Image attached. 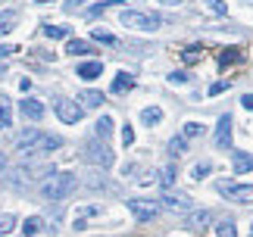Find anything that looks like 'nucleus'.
<instances>
[{"instance_id":"31","label":"nucleus","mask_w":253,"mask_h":237,"mask_svg":"<svg viewBox=\"0 0 253 237\" xmlns=\"http://www.w3.org/2000/svg\"><path fill=\"white\" fill-rule=\"evenodd\" d=\"M184 137H200L203 134V125L200 122H184V131H181Z\"/></svg>"},{"instance_id":"5","label":"nucleus","mask_w":253,"mask_h":237,"mask_svg":"<svg viewBox=\"0 0 253 237\" xmlns=\"http://www.w3.org/2000/svg\"><path fill=\"white\" fill-rule=\"evenodd\" d=\"M216 191L225 197V200L231 203H253V184H231V181H219L216 184Z\"/></svg>"},{"instance_id":"14","label":"nucleus","mask_w":253,"mask_h":237,"mask_svg":"<svg viewBox=\"0 0 253 237\" xmlns=\"http://www.w3.org/2000/svg\"><path fill=\"white\" fill-rule=\"evenodd\" d=\"M103 72V63H97V59H91V63H82L79 66V75L84 78V81H94V78H100Z\"/></svg>"},{"instance_id":"32","label":"nucleus","mask_w":253,"mask_h":237,"mask_svg":"<svg viewBox=\"0 0 253 237\" xmlns=\"http://www.w3.org/2000/svg\"><path fill=\"white\" fill-rule=\"evenodd\" d=\"M200 53H203V47H188V50H181V59L184 63H197Z\"/></svg>"},{"instance_id":"29","label":"nucleus","mask_w":253,"mask_h":237,"mask_svg":"<svg viewBox=\"0 0 253 237\" xmlns=\"http://www.w3.org/2000/svg\"><path fill=\"white\" fill-rule=\"evenodd\" d=\"M91 38L94 41H100V44H116V35H110V32H103V28H91Z\"/></svg>"},{"instance_id":"28","label":"nucleus","mask_w":253,"mask_h":237,"mask_svg":"<svg viewBox=\"0 0 253 237\" xmlns=\"http://www.w3.org/2000/svg\"><path fill=\"white\" fill-rule=\"evenodd\" d=\"M16 228V215L13 212H0V234H9Z\"/></svg>"},{"instance_id":"22","label":"nucleus","mask_w":253,"mask_h":237,"mask_svg":"<svg viewBox=\"0 0 253 237\" xmlns=\"http://www.w3.org/2000/svg\"><path fill=\"white\" fill-rule=\"evenodd\" d=\"M97 212H100V206H87V209H82V215L75 219L72 228H75V231H84V228H87V219H94Z\"/></svg>"},{"instance_id":"2","label":"nucleus","mask_w":253,"mask_h":237,"mask_svg":"<svg viewBox=\"0 0 253 237\" xmlns=\"http://www.w3.org/2000/svg\"><path fill=\"white\" fill-rule=\"evenodd\" d=\"M75 187H79V178L72 172H50L47 178H41L38 191H41L44 200H66Z\"/></svg>"},{"instance_id":"1","label":"nucleus","mask_w":253,"mask_h":237,"mask_svg":"<svg viewBox=\"0 0 253 237\" xmlns=\"http://www.w3.org/2000/svg\"><path fill=\"white\" fill-rule=\"evenodd\" d=\"M13 144H16V150H22V153H50V150H60L63 147L60 137L44 134L41 128H25L22 134L13 137Z\"/></svg>"},{"instance_id":"35","label":"nucleus","mask_w":253,"mask_h":237,"mask_svg":"<svg viewBox=\"0 0 253 237\" xmlns=\"http://www.w3.org/2000/svg\"><path fill=\"white\" fill-rule=\"evenodd\" d=\"M231 87V81H216V84H210V97H216V94H222V91H228Z\"/></svg>"},{"instance_id":"23","label":"nucleus","mask_w":253,"mask_h":237,"mask_svg":"<svg viewBox=\"0 0 253 237\" xmlns=\"http://www.w3.org/2000/svg\"><path fill=\"white\" fill-rule=\"evenodd\" d=\"M47 38H56V41H66L69 38V25H44Z\"/></svg>"},{"instance_id":"16","label":"nucleus","mask_w":253,"mask_h":237,"mask_svg":"<svg viewBox=\"0 0 253 237\" xmlns=\"http://www.w3.org/2000/svg\"><path fill=\"white\" fill-rule=\"evenodd\" d=\"M66 53H69V56H82V53H94V47L84 44V41H79V38H69V44H66Z\"/></svg>"},{"instance_id":"38","label":"nucleus","mask_w":253,"mask_h":237,"mask_svg":"<svg viewBox=\"0 0 253 237\" xmlns=\"http://www.w3.org/2000/svg\"><path fill=\"white\" fill-rule=\"evenodd\" d=\"M241 103H244V110H253V94H244V97H241Z\"/></svg>"},{"instance_id":"25","label":"nucleus","mask_w":253,"mask_h":237,"mask_svg":"<svg viewBox=\"0 0 253 237\" xmlns=\"http://www.w3.org/2000/svg\"><path fill=\"white\" fill-rule=\"evenodd\" d=\"M203 6H207V13H212V16H225L228 13L225 0H203Z\"/></svg>"},{"instance_id":"6","label":"nucleus","mask_w":253,"mask_h":237,"mask_svg":"<svg viewBox=\"0 0 253 237\" xmlns=\"http://www.w3.org/2000/svg\"><path fill=\"white\" fill-rule=\"evenodd\" d=\"M53 113H56V118H60V122H66V125H75L82 118V113H84V106L79 103V100H56L53 103Z\"/></svg>"},{"instance_id":"41","label":"nucleus","mask_w":253,"mask_h":237,"mask_svg":"<svg viewBox=\"0 0 253 237\" xmlns=\"http://www.w3.org/2000/svg\"><path fill=\"white\" fill-rule=\"evenodd\" d=\"M35 3H50V0H35Z\"/></svg>"},{"instance_id":"11","label":"nucleus","mask_w":253,"mask_h":237,"mask_svg":"<svg viewBox=\"0 0 253 237\" xmlns=\"http://www.w3.org/2000/svg\"><path fill=\"white\" fill-rule=\"evenodd\" d=\"M231 165H235V175H247V172H253V153L235 150V156H231Z\"/></svg>"},{"instance_id":"13","label":"nucleus","mask_w":253,"mask_h":237,"mask_svg":"<svg viewBox=\"0 0 253 237\" xmlns=\"http://www.w3.org/2000/svg\"><path fill=\"white\" fill-rule=\"evenodd\" d=\"M41 231H44V219L41 215H28L25 225H22V237H38Z\"/></svg>"},{"instance_id":"33","label":"nucleus","mask_w":253,"mask_h":237,"mask_svg":"<svg viewBox=\"0 0 253 237\" xmlns=\"http://www.w3.org/2000/svg\"><path fill=\"white\" fill-rule=\"evenodd\" d=\"M212 172V165L210 162H200V165H194V169H191V178H197V181H200V178H207Z\"/></svg>"},{"instance_id":"8","label":"nucleus","mask_w":253,"mask_h":237,"mask_svg":"<svg viewBox=\"0 0 253 237\" xmlns=\"http://www.w3.org/2000/svg\"><path fill=\"white\" fill-rule=\"evenodd\" d=\"M163 209H169V212H184L188 215L191 212V197H184V194H163V200H160Z\"/></svg>"},{"instance_id":"24","label":"nucleus","mask_w":253,"mask_h":237,"mask_svg":"<svg viewBox=\"0 0 253 237\" xmlns=\"http://www.w3.org/2000/svg\"><path fill=\"white\" fill-rule=\"evenodd\" d=\"M216 234L219 237H238V228H235V222H231V219H222L216 225Z\"/></svg>"},{"instance_id":"4","label":"nucleus","mask_w":253,"mask_h":237,"mask_svg":"<svg viewBox=\"0 0 253 237\" xmlns=\"http://www.w3.org/2000/svg\"><path fill=\"white\" fill-rule=\"evenodd\" d=\"M119 22L125 28H131V32H157V28H160V16L144 13V9H122Z\"/></svg>"},{"instance_id":"3","label":"nucleus","mask_w":253,"mask_h":237,"mask_svg":"<svg viewBox=\"0 0 253 237\" xmlns=\"http://www.w3.org/2000/svg\"><path fill=\"white\" fill-rule=\"evenodd\" d=\"M82 156H84V162H94V165H100V169H110V165L116 162L113 150L106 147V141H100V137H91V141H84Z\"/></svg>"},{"instance_id":"39","label":"nucleus","mask_w":253,"mask_h":237,"mask_svg":"<svg viewBox=\"0 0 253 237\" xmlns=\"http://www.w3.org/2000/svg\"><path fill=\"white\" fill-rule=\"evenodd\" d=\"M79 3H87V0H69V3H66V6L72 9V6H79Z\"/></svg>"},{"instance_id":"40","label":"nucleus","mask_w":253,"mask_h":237,"mask_svg":"<svg viewBox=\"0 0 253 237\" xmlns=\"http://www.w3.org/2000/svg\"><path fill=\"white\" fill-rule=\"evenodd\" d=\"M3 169H6V156L0 153V172H3Z\"/></svg>"},{"instance_id":"34","label":"nucleus","mask_w":253,"mask_h":237,"mask_svg":"<svg viewBox=\"0 0 253 237\" xmlns=\"http://www.w3.org/2000/svg\"><path fill=\"white\" fill-rule=\"evenodd\" d=\"M122 144H125V147H131V144H134V128H131V125H125V128H122Z\"/></svg>"},{"instance_id":"17","label":"nucleus","mask_w":253,"mask_h":237,"mask_svg":"<svg viewBox=\"0 0 253 237\" xmlns=\"http://www.w3.org/2000/svg\"><path fill=\"white\" fill-rule=\"evenodd\" d=\"M134 87V78L128 72H119L116 75V81H113V94H125V91H131Z\"/></svg>"},{"instance_id":"27","label":"nucleus","mask_w":253,"mask_h":237,"mask_svg":"<svg viewBox=\"0 0 253 237\" xmlns=\"http://www.w3.org/2000/svg\"><path fill=\"white\" fill-rule=\"evenodd\" d=\"M238 59H241V50H238V47H228V50H222L219 66H231V63H238Z\"/></svg>"},{"instance_id":"20","label":"nucleus","mask_w":253,"mask_h":237,"mask_svg":"<svg viewBox=\"0 0 253 237\" xmlns=\"http://www.w3.org/2000/svg\"><path fill=\"white\" fill-rule=\"evenodd\" d=\"M113 134V118L110 116H103V118H97V128H94V137H100V141H106V137Z\"/></svg>"},{"instance_id":"19","label":"nucleus","mask_w":253,"mask_h":237,"mask_svg":"<svg viewBox=\"0 0 253 237\" xmlns=\"http://www.w3.org/2000/svg\"><path fill=\"white\" fill-rule=\"evenodd\" d=\"M141 122L144 125H160L163 122V110H160V106H147V110H141Z\"/></svg>"},{"instance_id":"7","label":"nucleus","mask_w":253,"mask_h":237,"mask_svg":"<svg viewBox=\"0 0 253 237\" xmlns=\"http://www.w3.org/2000/svg\"><path fill=\"white\" fill-rule=\"evenodd\" d=\"M128 209H131V215L138 222H150V219H157V212H160V200H144V197H134V200H128Z\"/></svg>"},{"instance_id":"9","label":"nucleus","mask_w":253,"mask_h":237,"mask_svg":"<svg viewBox=\"0 0 253 237\" xmlns=\"http://www.w3.org/2000/svg\"><path fill=\"white\" fill-rule=\"evenodd\" d=\"M216 147L219 150H231V116H222L219 125H216Z\"/></svg>"},{"instance_id":"26","label":"nucleus","mask_w":253,"mask_h":237,"mask_svg":"<svg viewBox=\"0 0 253 237\" xmlns=\"http://www.w3.org/2000/svg\"><path fill=\"white\" fill-rule=\"evenodd\" d=\"M160 184L166 187V191L175 184V165H163V169H160Z\"/></svg>"},{"instance_id":"12","label":"nucleus","mask_w":253,"mask_h":237,"mask_svg":"<svg viewBox=\"0 0 253 237\" xmlns=\"http://www.w3.org/2000/svg\"><path fill=\"white\" fill-rule=\"evenodd\" d=\"M22 116L28 118V122H41V118H44V103L28 97V100H22Z\"/></svg>"},{"instance_id":"42","label":"nucleus","mask_w":253,"mask_h":237,"mask_svg":"<svg viewBox=\"0 0 253 237\" xmlns=\"http://www.w3.org/2000/svg\"><path fill=\"white\" fill-rule=\"evenodd\" d=\"M250 237H253V228H250Z\"/></svg>"},{"instance_id":"18","label":"nucleus","mask_w":253,"mask_h":237,"mask_svg":"<svg viewBox=\"0 0 253 237\" xmlns=\"http://www.w3.org/2000/svg\"><path fill=\"white\" fill-rule=\"evenodd\" d=\"M0 128H13V106L3 94H0Z\"/></svg>"},{"instance_id":"15","label":"nucleus","mask_w":253,"mask_h":237,"mask_svg":"<svg viewBox=\"0 0 253 237\" xmlns=\"http://www.w3.org/2000/svg\"><path fill=\"white\" fill-rule=\"evenodd\" d=\"M79 103L84 106V110H97V106H103V94L100 91H82Z\"/></svg>"},{"instance_id":"36","label":"nucleus","mask_w":253,"mask_h":237,"mask_svg":"<svg viewBox=\"0 0 253 237\" xmlns=\"http://www.w3.org/2000/svg\"><path fill=\"white\" fill-rule=\"evenodd\" d=\"M169 81H172V84H188V72H172Z\"/></svg>"},{"instance_id":"21","label":"nucleus","mask_w":253,"mask_h":237,"mask_svg":"<svg viewBox=\"0 0 253 237\" xmlns=\"http://www.w3.org/2000/svg\"><path fill=\"white\" fill-rule=\"evenodd\" d=\"M169 153L175 156V159H178V156H184V153H188V137H184V134L172 137V141H169Z\"/></svg>"},{"instance_id":"30","label":"nucleus","mask_w":253,"mask_h":237,"mask_svg":"<svg viewBox=\"0 0 253 237\" xmlns=\"http://www.w3.org/2000/svg\"><path fill=\"white\" fill-rule=\"evenodd\" d=\"M13 25H16V13H3V16H0V38H3Z\"/></svg>"},{"instance_id":"37","label":"nucleus","mask_w":253,"mask_h":237,"mask_svg":"<svg viewBox=\"0 0 253 237\" xmlns=\"http://www.w3.org/2000/svg\"><path fill=\"white\" fill-rule=\"evenodd\" d=\"M19 50V47H13V44H6V47H0V59H6V56H13Z\"/></svg>"},{"instance_id":"10","label":"nucleus","mask_w":253,"mask_h":237,"mask_svg":"<svg viewBox=\"0 0 253 237\" xmlns=\"http://www.w3.org/2000/svg\"><path fill=\"white\" fill-rule=\"evenodd\" d=\"M212 225V212L210 209H194L188 212V228L191 231H203V228H210Z\"/></svg>"}]
</instances>
